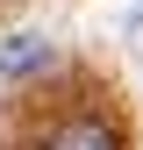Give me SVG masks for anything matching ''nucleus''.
<instances>
[{
  "instance_id": "f257e3e1",
  "label": "nucleus",
  "mask_w": 143,
  "mask_h": 150,
  "mask_svg": "<svg viewBox=\"0 0 143 150\" xmlns=\"http://www.w3.org/2000/svg\"><path fill=\"white\" fill-rule=\"evenodd\" d=\"M50 150H115V129L93 122V115H79V122H64L57 136H50Z\"/></svg>"
},
{
  "instance_id": "f03ea898",
  "label": "nucleus",
  "mask_w": 143,
  "mask_h": 150,
  "mask_svg": "<svg viewBox=\"0 0 143 150\" xmlns=\"http://www.w3.org/2000/svg\"><path fill=\"white\" fill-rule=\"evenodd\" d=\"M43 64V36H7V50H0V71H29Z\"/></svg>"
}]
</instances>
